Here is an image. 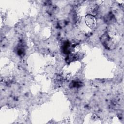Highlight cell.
Listing matches in <instances>:
<instances>
[{
  "instance_id": "1",
  "label": "cell",
  "mask_w": 124,
  "mask_h": 124,
  "mask_svg": "<svg viewBox=\"0 0 124 124\" xmlns=\"http://www.w3.org/2000/svg\"><path fill=\"white\" fill-rule=\"evenodd\" d=\"M101 41L103 45L108 49H112L114 47V44L113 43L111 38L108 34H104L101 36Z\"/></svg>"
},
{
  "instance_id": "3",
  "label": "cell",
  "mask_w": 124,
  "mask_h": 124,
  "mask_svg": "<svg viewBox=\"0 0 124 124\" xmlns=\"http://www.w3.org/2000/svg\"><path fill=\"white\" fill-rule=\"evenodd\" d=\"M66 25V21L65 20H61L58 22V25L60 27H63Z\"/></svg>"
},
{
  "instance_id": "2",
  "label": "cell",
  "mask_w": 124,
  "mask_h": 124,
  "mask_svg": "<svg viewBox=\"0 0 124 124\" xmlns=\"http://www.w3.org/2000/svg\"><path fill=\"white\" fill-rule=\"evenodd\" d=\"M86 20L87 24L89 26L93 27H94V24L95 23L94 21V18L91 16H88L86 17Z\"/></svg>"
}]
</instances>
